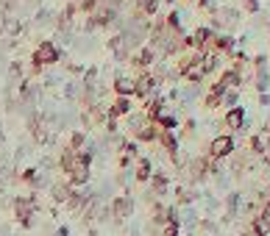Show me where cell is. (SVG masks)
<instances>
[{
	"mask_svg": "<svg viewBox=\"0 0 270 236\" xmlns=\"http://www.w3.org/2000/svg\"><path fill=\"white\" fill-rule=\"evenodd\" d=\"M109 209H112L114 219H120V222H128L134 214H137V200H134V194H114L112 200H109Z\"/></svg>",
	"mask_w": 270,
	"mask_h": 236,
	"instance_id": "obj_1",
	"label": "cell"
},
{
	"mask_svg": "<svg viewBox=\"0 0 270 236\" xmlns=\"http://www.w3.org/2000/svg\"><path fill=\"white\" fill-rule=\"evenodd\" d=\"M61 59V50L56 47V42H42L34 53V64L36 67H48V64H56Z\"/></svg>",
	"mask_w": 270,
	"mask_h": 236,
	"instance_id": "obj_2",
	"label": "cell"
},
{
	"mask_svg": "<svg viewBox=\"0 0 270 236\" xmlns=\"http://www.w3.org/2000/svg\"><path fill=\"white\" fill-rule=\"evenodd\" d=\"M234 150V139L231 136H218L215 142H212V159H223L228 153Z\"/></svg>",
	"mask_w": 270,
	"mask_h": 236,
	"instance_id": "obj_3",
	"label": "cell"
},
{
	"mask_svg": "<svg viewBox=\"0 0 270 236\" xmlns=\"http://www.w3.org/2000/svg\"><path fill=\"white\" fill-rule=\"evenodd\" d=\"M148 184H150V192L156 194V197H165V194L170 192V181H167L165 172H153Z\"/></svg>",
	"mask_w": 270,
	"mask_h": 236,
	"instance_id": "obj_4",
	"label": "cell"
},
{
	"mask_svg": "<svg viewBox=\"0 0 270 236\" xmlns=\"http://www.w3.org/2000/svg\"><path fill=\"white\" fill-rule=\"evenodd\" d=\"M70 194H73V186H70V184H50V200H53V203L67 206Z\"/></svg>",
	"mask_w": 270,
	"mask_h": 236,
	"instance_id": "obj_5",
	"label": "cell"
},
{
	"mask_svg": "<svg viewBox=\"0 0 270 236\" xmlns=\"http://www.w3.org/2000/svg\"><path fill=\"white\" fill-rule=\"evenodd\" d=\"M134 175H137V181H150V175H153V167H150V161L145 159V156H137V161H134Z\"/></svg>",
	"mask_w": 270,
	"mask_h": 236,
	"instance_id": "obj_6",
	"label": "cell"
},
{
	"mask_svg": "<svg viewBox=\"0 0 270 236\" xmlns=\"http://www.w3.org/2000/svg\"><path fill=\"white\" fill-rule=\"evenodd\" d=\"M114 92H117V97H131V94L137 92V86H134V78H128V75L114 78Z\"/></svg>",
	"mask_w": 270,
	"mask_h": 236,
	"instance_id": "obj_7",
	"label": "cell"
},
{
	"mask_svg": "<svg viewBox=\"0 0 270 236\" xmlns=\"http://www.w3.org/2000/svg\"><path fill=\"white\" fill-rule=\"evenodd\" d=\"M134 86H137V92H134V94H140V97H148V94L153 92V86H156V78L140 75V78H134Z\"/></svg>",
	"mask_w": 270,
	"mask_h": 236,
	"instance_id": "obj_8",
	"label": "cell"
},
{
	"mask_svg": "<svg viewBox=\"0 0 270 236\" xmlns=\"http://www.w3.org/2000/svg\"><path fill=\"white\" fill-rule=\"evenodd\" d=\"M215 23H218L220 28H234L237 23H240V14H237L234 9H226V11H218L215 14Z\"/></svg>",
	"mask_w": 270,
	"mask_h": 236,
	"instance_id": "obj_9",
	"label": "cell"
},
{
	"mask_svg": "<svg viewBox=\"0 0 270 236\" xmlns=\"http://www.w3.org/2000/svg\"><path fill=\"white\" fill-rule=\"evenodd\" d=\"M56 20H59V14L50 9H39L36 11V17H34V25L36 28H48V25H56Z\"/></svg>",
	"mask_w": 270,
	"mask_h": 236,
	"instance_id": "obj_10",
	"label": "cell"
},
{
	"mask_svg": "<svg viewBox=\"0 0 270 236\" xmlns=\"http://www.w3.org/2000/svg\"><path fill=\"white\" fill-rule=\"evenodd\" d=\"M131 109H134V103H131V97H117L114 100V106L109 109V117H120V114H131Z\"/></svg>",
	"mask_w": 270,
	"mask_h": 236,
	"instance_id": "obj_11",
	"label": "cell"
},
{
	"mask_svg": "<svg viewBox=\"0 0 270 236\" xmlns=\"http://www.w3.org/2000/svg\"><path fill=\"white\" fill-rule=\"evenodd\" d=\"M240 206H243V194L231 192L226 197V217H237V214H240Z\"/></svg>",
	"mask_w": 270,
	"mask_h": 236,
	"instance_id": "obj_12",
	"label": "cell"
},
{
	"mask_svg": "<svg viewBox=\"0 0 270 236\" xmlns=\"http://www.w3.org/2000/svg\"><path fill=\"white\" fill-rule=\"evenodd\" d=\"M226 125L234 128V131H240V128L245 125V111H243V109H231V111L226 114Z\"/></svg>",
	"mask_w": 270,
	"mask_h": 236,
	"instance_id": "obj_13",
	"label": "cell"
},
{
	"mask_svg": "<svg viewBox=\"0 0 270 236\" xmlns=\"http://www.w3.org/2000/svg\"><path fill=\"white\" fill-rule=\"evenodd\" d=\"M87 139H89V136L84 134V131H73V134H70V144H67V147H70V150H81V147L87 144Z\"/></svg>",
	"mask_w": 270,
	"mask_h": 236,
	"instance_id": "obj_14",
	"label": "cell"
},
{
	"mask_svg": "<svg viewBox=\"0 0 270 236\" xmlns=\"http://www.w3.org/2000/svg\"><path fill=\"white\" fill-rule=\"evenodd\" d=\"M251 234L253 236H268L270 234V225L262 217H256V219H253V225H251Z\"/></svg>",
	"mask_w": 270,
	"mask_h": 236,
	"instance_id": "obj_15",
	"label": "cell"
},
{
	"mask_svg": "<svg viewBox=\"0 0 270 236\" xmlns=\"http://www.w3.org/2000/svg\"><path fill=\"white\" fill-rule=\"evenodd\" d=\"M162 236H181V225H162Z\"/></svg>",
	"mask_w": 270,
	"mask_h": 236,
	"instance_id": "obj_16",
	"label": "cell"
},
{
	"mask_svg": "<svg viewBox=\"0 0 270 236\" xmlns=\"http://www.w3.org/2000/svg\"><path fill=\"white\" fill-rule=\"evenodd\" d=\"M53 236H70V225H59L53 231Z\"/></svg>",
	"mask_w": 270,
	"mask_h": 236,
	"instance_id": "obj_17",
	"label": "cell"
},
{
	"mask_svg": "<svg viewBox=\"0 0 270 236\" xmlns=\"http://www.w3.org/2000/svg\"><path fill=\"white\" fill-rule=\"evenodd\" d=\"M245 9L251 11V14H256V11H259V3H256V0H245Z\"/></svg>",
	"mask_w": 270,
	"mask_h": 236,
	"instance_id": "obj_18",
	"label": "cell"
},
{
	"mask_svg": "<svg viewBox=\"0 0 270 236\" xmlns=\"http://www.w3.org/2000/svg\"><path fill=\"white\" fill-rule=\"evenodd\" d=\"M28 6H42V0H25Z\"/></svg>",
	"mask_w": 270,
	"mask_h": 236,
	"instance_id": "obj_19",
	"label": "cell"
},
{
	"mask_svg": "<svg viewBox=\"0 0 270 236\" xmlns=\"http://www.w3.org/2000/svg\"><path fill=\"white\" fill-rule=\"evenodd\" d=\"M243 236H253V234H251V231H248V234H243Z\"/></svg>",
	"mask_w": 270,
	"mask_h": 236,
	"instance_id": "obj_20",
	"label": "cell"
}]
</instances>
